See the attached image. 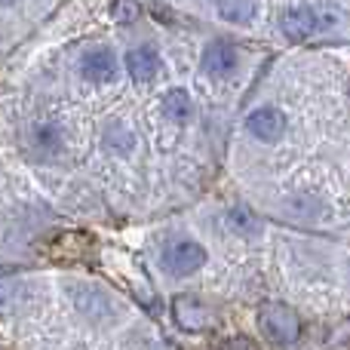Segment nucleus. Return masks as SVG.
Listing matches in <instances>:
<instances>
[{
    "instance_id": "nucleus-1",
    "label": "nucleus",
    "mask_w": 350,
    "mask_h": 350,
    "mask_svg": "<svg viewBox=\"0 0 350 350\" xmlns=\"http://www.w3.org/2000/svg\"><path fill=\"white\" fill-rule=\"evenodd\" d=\"M338 25V12L323 3H292L280 18V28L289 40H310Z\"/></svg>"
},
{
    "instance_id": "nucleus-2",
    "label": "nucleus",
    "mask_w": 350,
    "mask_h": 350,
    "mask_svg": "<svg viewBox=\"0 0 350 350\" xmlns=\"http://www.w3.org/2000/svg\"><path fill=\"white\" fill-rule=\"evenodd\" d=\"M258 326L273 345H295L298 335H301V320L292 308L280 301H267L258 310Z\"/></svg>"
},
{
    "instance_id": "nucleus-3",
    "label": "nucleus",
    "mask_w": 350,
    "mask_h": 350,
    "mask_svg": "<svg viewBox=\"0 0 350 350\" xmlns=\"http://www.w3.org/2000/svg\"><path fill=\"white\" fill-rule=\"evenodd\" d=\"M206 265V249L191 237H175L163 249V267L175 280H185Z\"/></svg>"
},
{
    "instance_id": "nucleus-4",
    "label": "nucleus",
    "mask_w": 350,
    "mask_h": 350,
    "mask_svg": "<svg viewBox=\"0 0 350 350\" xmlns=\"http://www.w3.org/2000/svg\"><path fill=\"white\" fill-rule=\"evenodd\" d=\"M237 62H240V53H237V46L230 40H212L200 55V65H203V71L209 77H228L237 68Z\"/></svg>"
},
{
    "instance_id": "nucleus-5",
    "label": "nucleus",
    "mask_w": 350,
    "mask_h": 350,
    "mask_svg": "<svg viewBox=\"0 0 350 350\" xmlns=\"http://www.w3.org/2000/svg\"><path fill=\"white\" fill-rule=\"evenodd\" d=\"M172 317L175 323H178L185 332H206L212 323V314L209 308H206L203 301H197V298L191 295H178L172 301Z\"/></svg>"
},
{
    "instance_id": "nucleus-6",
    "label": "nucleus",
    "mask_w": 350,
    "mask_h": 350,
    "mask_svg": "<svg viewBox=\"0 0 350 350\" xmlns=\"http://www.w3.org/2000/svg\"><path fill=\"white\" fill-rule=\"evenodd\" d=\"M249 133L261 142H280L286 133V114L280 108H258L246 120Z\"/></svg>"
},
{
    "instance_id": "nucleus-7",
    "label": "nucleus",
    "mask_w": 350,
    "mask_h": 350,
    "mask_svg": "<svg viewBox=\"0 0 350 350\" xmlns=\"http://www.w3.org/2000/svg\"><path fill=\"white\" fill-rule=\"evenodd\" d=\"M117 71V59L108 46H96L90 53H83L80 59V74H83L90 83H108Z\"/></svg>"
},
{
    "instance_id": "nucleus-8",
    "label": "nucleus",
    "mask_w": 350,
    "mask_h": 350,
    "mask_svg": "<svg viewBox=\"0 0 350 350\" xmlns=\"http://www.w3.org/2000/svg\"><path fill=\"white\" fill-rule=\"evenodd\" d=\"M160 68H163V62H160V53L154 46H135L126 53V71L139 83L154 80L160 74Z\"/></svg>"
},
{
    "instance_id": "nucleus-9",
    "label": "nucleus",
    "mask_w": 350,
    "mask_h": 350,
    "mask_svg": "<svg viewBox=\"0 0 350 350\" xmlns=\"http://www.w3.org/2000/svg\"><path fill=\"white\" fill-rule=\"evenodd\" d=\"M163 114L170 117L172 123H187L193 114V102L185 90H170L163 96Z\"/></svg>"
},
{
    "instance_id": "nucleus-10",
    "label": "nucleus",
    "mask_w": 350,
    "mask_h": 350,
    "mask_svg": "<svg viewBox=\"0 0 350 350\" xmlns=\"http://www.w3.org/2000/svg\"><path fill=\"white\" fill-rule=\"evenodd\" d=\"M258 12V3H249V0H224L218 3V16L224 22H234V25H249Z\"/></svg>"
},
{
    "instance_id": "nucleus-11",
    "label": "nucleus",
    "mask_w": 350,
    "mask_h": 350,
    "mask_svg": "<svg viewBox=\"0 0 350 350\" xmlns=\"http://www.w3.org/2000/svg\"><path fill=\"white\" fill-rule=\"evenodd\" d=\"M228 228L234 230V234H258L261 221L255 218V212L249 209V206H234V209L228 212Z\"/></svg>"
},
{
    "instance_id": "nucleus-12",
    "label": "nucleus",
    "mask_w": 350,
    "mask_h": 350,
    "mask_svg": "<svg viewBox=\"0 0 350 350\" xmlns=\"http://www.w3.org/2000/svg\"><path fill=\"white\" fill-rule=\"evenodd\" d=\"M34 139H37V148H55L59 145V123H53V120H43V123H37L34 126Z\"/></svg>"
},
{
    "instance_id": "nucleus-13",
    "label": "nucleus",
    "mask_w": 350,
    "mask_h": 350,
    "mask_svg": "<svg viewBox=\"0 0 350 350\" xmlns=\"http://www.w3.org/2000/svg\"><path fill=\"white\" fill-rule=\"evenodd\" d=\"M142 16V6L139 3H111V18L114 22H120V25H133L135 18Z\"/></svg>"
},
{
    "instance_id": "nucleus-14",
    "label": "nucleus",
    "mask_w": 350,
    "mask_h": 350,
    "mask_svg": "<svg viewBox=\"0 0 350 350\" xmlns=\"http://www.w3.org/2000/svg\"><path fill=\"white\" fill-rule=\"evenodd\" d=\"M221 350H255L252 345H249V338H230L228 345H224Z\"/></svg>"
}]
</instances>
